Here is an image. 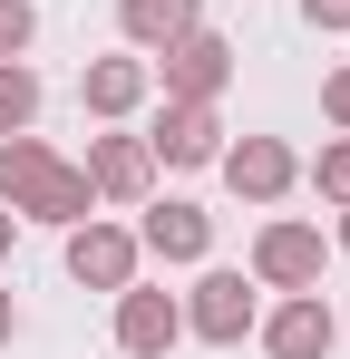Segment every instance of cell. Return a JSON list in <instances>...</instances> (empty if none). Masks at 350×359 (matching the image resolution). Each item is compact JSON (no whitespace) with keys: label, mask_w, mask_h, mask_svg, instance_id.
<instances>
[{"label":"cell","mask_w":350,"mask_h":359,"mask_svg":"<svg viewBox=\"0 0 350 359\" xmlns=\"http://www.w3.org/2000/svg\"><path fill=\"white\" fill-rule=\"evenodd\" d=\"M10 330H20V301H10V292H0V350H10Z\"/></svg>","instance_id":"19"},{"label":"cell","mask_w":350,"mask_h":359,"mask_svg":"<svg viewBox=\"0 0 350 359\" xmlns=\"http://www.w3.org/2000/svg\"><path fill=\"white\" fill-rule=\"evenodd\" d=\"M321 262H331V243L311 224H263L253 233V282H273V292H321Z\"/></svg>","instance_id":"2"},{"label":"cell","mask_w":350,"mask_h":359,"mask_svg":"<svg viewBox=\"0 0 350 359\" xmlns=\"http://www.w3.org/2000/svg\"><path fill=\"white\" fill-rule=\"evenodd\" d=\"M10 233H20V214H10V204H0V252H10Z\"/></svg>","instance_id":"20"},{"label":"cell","mask_w":350,"mask_h":359,"mask_svg":"<svg viewBox=\"0 0 350 359\" xmlns=\"http://www.w3.org/2000/svg\"><path fill=\"white\" fill-rule=\"evenodd\" d=\"M311 184H321L331 204H350V136H341V146H321V156H311Z\"/></svg>","instance_id":"15"},{"label":"cell","mask_w":350,"mask_h":359,"mask_svg":"<svg viewBox=\"0 0 350 359\" xmlns=\"http://www.w3.org/2000/svg\"><path fill=\"white\" fill-rule=\"evenodd\" d=\"M68 272L88 282V292H127L136 282V233H117V224H68Z\"/></svg>","instance_id":"7"},{"label":"cell","mask_w":350,"mask_h":359,"mask_svg":"<svg viewBox=\"0 0 350 359\" xmlns=\"http://www.w3.org/2000/svg\"><path fill=\"white\" fill-rule=\"evenodd\" d=\"M30 39H39V10L30 0H0V59H20Z\"/></svg>","instance_id":"16"},{"label":"cell","mask_w":350,"mask_h":359,"mask_svg":"<svg viewBox=\"0 0 350 359\" xmlns=\"http://www.w3.org/2000/svg\"><path fill=\"white\" fill-rule=\"evenodd\" d=\"M214 165H224V184L243 194V204H273V194H283V184L302 175V165H292V146H283V136H243V146H224Z\"/></svg>","instance_id":"10"},{"label":"cell","mask_w":350,"mask_h":359,"mask_svg":"<svg viewBox=\"0 0 350 359\" xmlns=\"http://www.w3.org/2000/svg\"><path fill=\"white\" fill-rule=\"evenodd\" d=\"M166 165H214L224 156V117H214V97H166V117H156V136H146Z\"/></svg>","instance_id":"6"},{"label":"cell","mask_w":350,"mask_h":359,"mask_svg":"<svg viewBox=\"0 0 350 359\" xmlns=\"http://www.w3.org/2000/svg\"><path fill=\"white\" fill-rule=\"evenodd\" d=\"M175 340H185V301L127 282V292H117V350H127V359H166Z\"/></svg>","instance_id":"4"},{"label":"cell","mask_w":350,"mask_h":359,"mask_svg":"<svg viewBox=\"0 0 350 359\" xmlns=\"http://www.w3.org/2000/svg\"><path fill=\"white\" fill-rule=\"evenodd\" d=\"M146 88H156V68H146V59H88V68H78L88 117H127V107H146Z\"/></svg>","instance_id":"12"},{"label":"cell","mask_w":350,"mask_h":359,"mask_svg":"<svg viewBox=\"0 0 350 359\" xmlns=\"http://www.w3.org/2000/svg\"><path fill=\"white\" fill-rule=\"evenodd\" d=\"M30 117H39V78L20 59H0V136H30Z\"/></svg>","instance_id":"14"},{"label":"cell","mask_w":350,"mask_h":359,"mask_svg":"<svg viewBox=\"0 0 350 359\" xmlns=\"http://www.w3.org/2000/svg\"><path fill=\"white\" fill-rule=\"evenodd\" d=\"M253 320H263V301H253V282H243V272H205V282H195V301H185V330H195V340H214V350H233Z\"/></svg>","instance_id":"3"},{"label":"cell","mask_w":350,"mask_h":359,"mask_svg":"<svg viewBox=\"0 0 350 359\" xmlns=\"http://www.w3.org/2000/svg\"><path fill=\"white\" fill-rule=\"evenodd\" d=\"M117 29H127L136 49H166L185 29H205V0H117Z\"/></svg>","instance_id":"13"},{"label":"cell","mask_w":350,"mask_h":359,"mask_svg":"<svg viewBox=\"0 0 350 359\" xmlns=\"http://www.w3.org/2000/svg\"><path fill=\"white\" fill-rule=\"evenodd\" d=\"M341 252H350V204H341Z\"/></svg>","instance_id":"21"},{"label":"cell","mask_w":350,"mask_h":359,"mask_svg":"<svg viewBox=\"0 0 350 359\" xmlns=\"http://www.w3.org/2000/svg\"><path fill=\"white\" fill-rule=\"evenodd\" d=\"M311 10V29H350V0H302Z\"/></svg>","instance_id":"18"},{"label":"cell","mask_w":350,"mask_h":359,"mask_svg":"<svg viewBox=\"0 0 350 359\" xmlns=\"http://www.w3.org/2000/svg\"><path fill=\"white\" fill-rule=\"evenodd\" d=\"M205 243H214V214H205V204H146L136 252H156V262H205Z\"/></svg>","instance_id":"11"},{"label":"cell","mask_w":350,"mask_h":359,"mask_svg":"<svg viewBox=\"0 0 350 359\" xmlns=\"http://www.w3.org/2000/svg\"><path fill=\"white\" fill-rule=\"evenodd\" d=\"M263 330V350L273 359H331V340H341V320H331V301L321 292H292L273 320H253Z\"/></svg>","instance_id":"8"},{"label":"cell","mask_w":350,"mask_h":359,"mask_svg":"<svg viewBox=\"0 0 350 359\" xmlns=\"http://www.w3.org/2000/svg\"><path fill=\"white\" fill-rule=\"evenodd\" d=\"M88 184H98L108 204H146L156 146H146V136H88Z\"/></svg>","instance_id":"9"},{"label":"cell","mask_w":350,"mask_h":359,"mask_svg":"<svg viewBox=\"0 0 350 359\" xmlns=\"http://www.w3.org/2000/svg\"><path fill=\"white\" fill-rule=\"evenodd\" d=\"M156 78H166V97H224L233 49L214 39V29H185V39H166V49H156Z\"/></svg>","instance_id":"5"},{"label":"cell","mask_w":350,"mask_h":359,"mask_svg":"<svg viewBox=\"0 0 350 359\" xmlns=\"http://www.w3.org/2000/svg\"><path fill=\"white\" fill-rule=\"evenodd\" d=\"M321 117H331V126H350V68H331V88H321Z\"/></svg>","instance_id":"17"},{"label":"cell","mask_w":350,"mask_h":359,"mask_svg":"<svg viewBox=\"0 0 350 359\" xmlns=\"http://www.w3.org/2000/svg\"><path fill=\"white\" fill-rule=\"evenodd\" d=\"M0 204L10 214H39V224H88L98 184H88V165L49 156L39 136H0Z\"/></svg>","instance_id":"1"}]
</instances>
